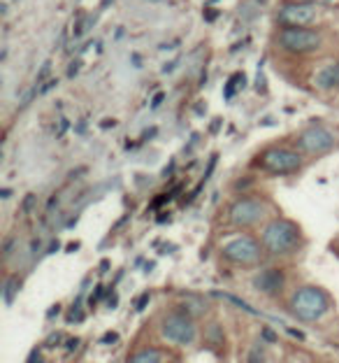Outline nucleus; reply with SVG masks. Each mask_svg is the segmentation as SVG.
I'll use <instances>...</instances> for the list:
<instances>
[{"instance_id": "20e7f679", "label": "nucleus", "mask_w": 339, "mask_h": 363, "mask_svg": "<svg viewBox=\"0 0 339 363\" xmlns=\"http://www.w3.org/2000/svg\"><path fill=\"white\" fill-rule=\"evenodd\" d=\"M260 168L272 175H291L302 168V156L286 147H270L260 154Z\"/></svg>"}, {"instance_id": "f257e3e1", "label": "nucleus", "mask_w": 339, "mask_h": 363, "mask_svg": "<svg viewBox=\"0 0 339 363\" xmlns=\"http://www.w3.org/2000/svg\"><path fill=\"white\" fill-rule=\"evenodd\" d=\"M300 240H302V233L295 221L275 219L265 226V230H263L260 245L265 247V252H270L272 257H284V254L295 252Z\"/></svg>"}, {"instance_id": "1a4fd4ad", "label": "nucleus", "mask_w": 339, "mask_h": 363, "mask_svg": "<svg viewBox=\"0 0 339 363\" xmlns=\"http://www.w3.org/2000/svg\"><path fill=\"white\" fill-rule=\"evenodd\" d=\"M314 19H316V7L311 3H288L277 14V21L284 28H307V23Z\"/></svg>"}, {"instance_id": "c9c22d12", "label": "nucleus", "mask_w": 339, "mask_h": 363, "mask_svg": "<svg viewBox=\"0 0 339 363\" xmlns=\"http://www.w3.org/2000/svg\"><path fill=\"white\" fill-rule=\"evenodd\" d=\"M117 305H119L117 294H110V308H117Z\"/></svg>"}, {"instance_id": "412c9836", "label": "nucleus", "mask_w": 339, "mask_h": 363, "mask_svg": "<svg viewBox=\"0 0 339 363\" xmlns=\"http://www.w3.org/2000/svg\"><path fill=\"white\" fill-rule=\"evenodd\" d=\"M217 161H219V156H217V154H214V156H212V159H209V166H207V170H205L202 184H205V182H207V179H209V177H212V172H214V168H217Z\"/></svg>"}, {"instance_id": "4468645a", "label": "nucleus", "mask_w": 339, "mask_h": 363, "mask_svg": "<svg viewBox=\"0 0 339 363\" xmlns=\"http://www.w3.org/2000/svg\"><path fill=\"white\" fill-rule=\"evenodd\" d=\"M244 86H246V75L244 72H235V75L226 82V86H223V98H226V101H233L237 91Z\"/></svg>"}, {"instance_id": "e433bc0d", "label": "nucleus", "mask_w": 339, "mask_h": 363, "mask_svg": "<svg viewBox=\"0 0 339 363\" xmlns=\"http://www.w3.org/2000/svg\"><path fill=\"white\" fill-rule=\"evenodd\" d=\"M307 3H311V5H328V3H333V0H307Z\"/></svg>"}, {"instance_id": "5701e85b", "label": "nucleus", "mask_w": 339, "mask_h": 363, "mask_svg": "<svg viewBox=\"0 0 339 363\" xmlns=\"http://www.w3.org/2000/svg\"><path fill=\"white\" fill-rule=\"evenodd\" d=\"M61 340H63V335H61L59 331H56L54 335H49V337H47V342H45V347H56V345H59Z\"/></svg>"}, {"instance_id": "4be33fe9", "label": "nucleus", "mask_w": 339, "mask_h": 363, "mask_svg": "<svg viewBox=\"0 0 339 363\" xmlns=\"http://www.w3.org/2000/svg\"><path fill=\"white\" fill-rule=\"evenodd\" d=\"M81 70V59H74L72 63H70V68H68V77L72 79V77H77V72Z\"/></svg>"}, {"instance_id": "aec40b11", "label": "nucleus", "mask_w": 339, "mask_h": 363, "mask_svg": "<svg viewBox=\"0 0 339 363\" xmlns=\"http://www.w3.org/2000/svg\"><path fill=\"white\" fill-rule=\"evenodd\" d=\"M54 86H59V79H56V77H52V79L47 82V84L40 86V89H38V94H40V96H45V94H49V91H52Z\"/></svg>"}, {"instance_id": "9d476101", "label": "nucleus", "mask_w": 339, "mask_h": 363, "mask_svg": "<svg viewBox=\"0 0 339 363\" xmlns=\"http://www.w3.org/2000/svg\"><path fill=\"white\" fill-rule=\"evenodd\" d=\"M284 282H286L284 272L275 270V268L263 270V272H258V275L253 277V286L258 289L260 294H270V296L279 294L281 289H284Z\"/></svg>"}, {"instance_id": "ddd939ff", "label": "nucleus", "mask_w": 339, "mask_h": 363, "mask_svg": "<svg viewBox=\"0 0 339 363\" xmlns=\"http://www.w3.org/2000/svg\"><path fill=\"white\" fill-rule=\"evenodd\" d=\"M205 301L200 298V296H193V294H188L186 298H181V312H186L188 317H200L205 315Z\"/></svg>"}, {"instance_id": "9b49d317", "label": "nucleus", "mask_w": 339, "mask_h": 363, "mask_svg": "<svg viewBox=\"0 0 339 363\" xmlns=\"http://www.w3.org/2000/svg\"><path fill=\"white\" fill-rule=\"evenodd\" d=\"M314 84L323 91H330V89H337L339 86V61L326 65L323 70L316 72V79H314Z\"/></svg>"}, {"instance_id": "f704fd0d", "label": "nucleus", "mask_w": 339, "mask_h": 363, "mask_svg": "<svg viewBox=\"0 0 339 363\" xmlns=\"http://www.w3.org/2000/svg\"><path fill=\"white\" fill-rule=\"evenodd\" d=\"M68 126H70V123H68V119H63V117H61V128H59V135H63L65 130H68Z\"/></svg>"}, {"instance_id": "393cba45", "label": "nucleus", "mask_w": 339, "mask_h": 363, "mask_svg": "<svg viewBox=\"0 0 339 363\" xmlns=\"http://www.w3.org/2000/svg\"><path fill=\"white\" fill-rule=\"evenodd\" d=\"M149 298H151V296H149V294H142V298H139V301L135 303V310H137V312H142V310L146 308Z\"/></svg>"}, {"instance_id": "2f4dec72", "label": "nucleus", "mask_w": 339, "mask_h": 363, "mask_svg": "<svg viewBox=\"0 0 339 363\" xmlns=\"http://www.w3.org/2000/svg\"><path fill=\"white\" fill-rule=\"evenodd\" d=\"M114 126H117V121H114V119H103L100 121V128H114Z\"/></svg>"}, {"instance_id": "7c9ffc66", "label": "nucleus", "mask_w": 339, "mask_h": 363, "mask_svg": "<svg viewBox=\"0 0 339 363\" xmlns=\"http://www.w3.org/2000/svg\"><path fill=\"white\" fill-rule=\"evenodd\" d=\"M249 184H251V179H239L237 184H235V189H237V191H242V189H246Z\"/></svg>"}, {"instance_id": "58836bf2", "label": "nucleus", "mask_w": 339, "mask_h": 363, "mask_svg": "<svg viewBox=\"0 0 339 363\" xmlns=\"http://www.w3.org/2000/svg\"><path fill=\"white\" fill-rule=\"evenodd\" d=\"M133 63H135V68H139V65H142V59H139V54H133Z\"/></svg>"}, {"instance_id": "c85d7f7f", "label": "nucleus", "mask_w": 339, "mask_h": 363, "mask_svg": "<svg viewBox=\"0 0 339 363\" xmlns=\"http://www.w3.org/2000/svg\"><path fill=\"white\" fill-rule=\"evenodd\" d=\"M77 345H79V340H77V337H70V340L65 342V350H68V352H72V350H77Z\"/></svg>"}, {"instance_id": "4c0bfd02", "label": "nucleus", "mask_w": 339, "mask_h": 363, "mask_svg": "<svg viewBox=\"0 0 339 363\" xmlns=\"http://www.w3.org/2000/svg\"><path fill=\"white\" fill-rule=\"evenodd\" d=\"M170 221V214H159V224H168Z\"/></svg>"}, {"instance_id": "a211bd4d", "label": "nucleus", "mask_w": 339, "mask_h": 363, "mask_svg": "<svg viewBox=\"0 0 339 363\" xmlns=\"http://www.w3.org/2000/svg\"><path fill=\"white\" fill-rule=\"evenodd\" d=\"M103 294H105V286H103V284H98V286H96V291H93V294H91V298H88V303H91V305H98V303H100V301H103Z\"/></svg>"}, {"instance_id": "ea45409f", "label": "nucleus", "mask_w": 339, "mask_h": 363, "mask_svg": "<svg viewBox=\"0 0 339 363\" xmlns=\"http://www.w3.org/2000/svg\"><path fill=\"white\" fill-rule=\"evenodd\" d=\"M219 126H221V119H217V121L212 123V133H217V130H219Z\"/></svg>"}, {"instance_id": "dca6fc26", "label": "nucleus", "mask_w": 339, "mask_h": 363, "mask_svg": "<svg viewBox=\"0 0 339 363\" xmlns=\"http://www.w3.org/2000/svg\"><path fill=\"white\" fill-rule=\"evenodd\" d=\"M16 289H19V282H16L14 277L7 279V282H5V303H7V305H10V303L14 301V291H16Z\"/></svg>"}, {"instance_id": "6ab92c4d", "label": "nucleus", "mask_w": 339, "mask_h": 363, "mask_svg": "<svg viewBox=\"0 0 339 363\" xmlns=\"http://www.w3.org/2000/svg\"><path fill=\"white\" fill-rule=\"evenodd\" d=\"M26 363H45V357H42V350H33L30 354H28V359H26Z\"/></svg>"}, {"instance_id": "2eb2a0df", "label": "nucleus", "mask_w": 339, "mask_h": 363, "mask_svg": "<svg viewBox=\"0 0 339 363\" xmlns=\"http://www.w3.org/2000/svg\"><path fill=\"white\" fill-rule=\"evenodd\" d=\"M212 296H219V298H226L228 303H233L235 305V308H239V310H244L246 312V315H251V317H265V315H263V312H258V310H255V308H251V305L249 303H244V301H239L237 298V296L235 294H228V291H214Z\"/></svg>"}, {"instance_id": "7ed1b4c3", "label": "nucleus", "mask_w": 339, "mask_h": 363, "mask_svg": "<svg viewBox=\"0 0 339 363\" xmlns=\"http://www.w3.org/2000/svg\"><path fill=\"white\" fill-rule=\"evenodd\" d=\"M161 335L172 345H193L197 337V326L195 319L188 317L186 312H172L161 321Z\"/></svg>"}, {"instance_id": "39448f33", "label": "nucleus", "mask_w": 339, "mask_h": 363, "mask_svg": "<svg viewBox=\"0 0 339 363\" xmlns=\"http://www.w3.org/2000/svg\"><path fill=\"white\" fill-rule=\"evenodd\" d=\"M221 254L237 266H255L260 261V245L251 235H237L221 247Z\"/></svg>"}, {"instance_id": "a19ab883", "label": "nucleus", "mask_w": 339, "mask_h": 363, "mask_svg": "<svg viewBox=\"0 0 339 363\" xmlns=\"http://www.w3.org/2000/svg\"><path fill=\"white\" fill-rule=\"evenodd\" d=\"M74 250H79V245H77V242H72V245H68V252H74Z\"/></svg>"}, {"instance_id": "72a5a7b5", "label": "nucleus", "mask_w": 339, "mask_h": 363, "mask_svg": "<svg viewBox=\"0 0 339 363\" xmlns=\"http://www.w3.org/2000/svg\"><path fill=\"white\" fill-rule=\"evenodd\" d=\"M172 172H175V161H172V163H170V166H168V168H165V170H163V177H170V175H172Z\"/></svg>"}, {"instance_id": "f3484780", "label": "nucleus", "mask_w": 339, "mask_h": 363, "mask_svg": "<svg viewBox=\"0 0 339 363\" xmlns=\"http://www.w3.org/2000/svg\"><path fill=\"white\" fill-rule=\"evenodd\" d=\"M49 70H52V61H45V65L42 68L38 70V77H35V89H40L42 86V82L49 77Z\"/></svg>"}, {"instance_id": "6e6552de", "label": "nucleus", "mask_w": 339, "mask_h": 363, "mask_svg": "<svg viewBox=\"0 0 339 363\" xmlns=\"http://www.w3.org/2000/svg\"><path fill=\"white\" fill-rule=\"evenodd\" d=\"M228 217L235 226H255L265 219V205L258 198H239L230 205Z\"/></svg>"}, {"instance_id": "0eeeda50", "label": "nucleus", "mask_w": 339, "mask_h": 363, "mask_svg": "<svg viewBox=\"0 0 339 363\" xmlns=\"http://www.w3.org/2000/svg\"><path fill=\"white\" fill-rule=\"evenodd\" d=\"M335 143H337V138L333 130H328L323 126H311V128H304L300 138H297V150L304 154L318 156V154H328L335 147Z\"/></svg>"}, {"instance_id": "f8f14e48", "label": "nucleus", "mask_w": 339, "mask_h": 363, "mask_svg": "<svg viewBox=\"0 0 339 363\" xmlns=\"http://www.w3.org/2000/svg\"><path fill=\"white\" fill-rule=\"evenodd\" d=\"M128 363H163V352L156 347H142L135 354H130Z\"/></svg>"}, {"instance_id": "a878e982", "label": "nucleus", "mask_w": 339, "mask_h": 363, "mask_svg": "<svg viewBox=\"0 0 339 363\" xmlns=\"http://www.w3.org/2000/svg\"><path fill=\"white\" fill-rule=\"evenodd\" d=\"M260 333H263V337H265V340H268V342H275V340H277V335H275V331H272V328H268V326H265V328H263V331H260Z\"/></svg>"}, {"instance_id": "cd10ccee", "label": "nucleus", "mask_w": 339, "mask_h": 363, "mask_svg": "<svg viewBox=\"0 0 339 363\" xmlns=\"http://www.w3.org/2000/svg\"><path fill=\"white\" fill-rule=\"evenodd\" d=\"M163 98H165L163 91H161V94H156V96H154V101H151V110H156V107H159V105L163 103Z\"/></svg>"}, {"instance_id": "423d86ee", "label": "nucleus", "mask_w": 339, "mask_h": 363, "mask_svg": "<svg viewBox=\"0 0 339 363\" xmlns=\"http://www.w3.org/2000/svg\"><path fill=\"white\" fill-rule=\"evenodd\" d=\"M277 45L291 54H307L321 47V35L311 28H281Z\"/></svg>"}, {"instance_id": "79ce46f5", "label": "nucleus", "mask_w": 339, "mask_h": 363, "mask_svg": "<svg viewBox=\"0 0 339 363\" xmlns=\"http://www.w3.org/2000/svg\"><path fill=\"white\" fill-rule=\"evenodd\" d=\"M255 3H258V5H265V3H268V0H255Z\"/></svg>"}, {"instance_id": "37998d69", "label": "nucleus", "mask_w": 339, "mask_h": 363, "mask_svg": "<svg viewBox=\"0 0 339 363\" xmlns=\"http://www.w3.org/2000/svg\"><path fill=\"white\" fill-rule=\"evenodd\" d=\"M175 363H181V361H175Z\"/></svg>"}, {"instance_id": "c756f323", "label": "nucleus", "mask_w": 339, "mask_h": 363, "mask_svg": "<svg viewBox=\"0 0 339 363\" xmlns=\"http://www.w3.org/2000/svg\"><path fill=\"white\" fill-rule=\"evenodd\" d=\"M205 19H207V21H217V19H219V12H217V10L205 12Z\"/></svg>"}, {"instance_id": "473e14b6", "label": "nucleus", "mask_w": 339, "mask_h": 363, "mask_svg": "<svg viewBox=\"0 0 339 363\" xmlns=\"http://www.w3.org/2000/svg\"><path fill=\"white\" fill-rule=\"evenodd\" d=\"M59 312H61V305H54V308L49 310V315H47V317H49V319H54L56 315H59Z\"/></svg>"}, {"instance_id": "bb28decb", "label": "nucleus", "mask_w": 339, "mask_h": 363, "mask_svg": "<svg viewBox=\"0 0 339 363\" xmlns=\"http://www.w3.org/2000/svg\"><path fill=\"white\" fill-rule=\"evenodd\" d=\"M103 342H105V345H114V342H119V333H114V331H112V333H107V335L103 337Z\"/></svg>"}, {"instance_id": "b1692460", "label": "nucleus", "mask_w": 339, "mask_h": 363, "mask_svg": "<svg viewBox=\"0 0 339 363\" xmlns=\"http://www.w3.org/2000/svg\"><path fill=\"white\" fill-rule=\"evenodd\" d=\"M33 205H35V196H33V194H28L26 198H23V212H30L33 210Z\"/></svg>"}, {"instance_id": "f03ea898", "label": "nucleus", "mask_w": 339, "mask_h": 363, "mask_svg": "<svg viewBox=\"0 0 339 363\" xmlns=\"http://www.w3.org/2000/svg\"><path fill=\"white\" fill-rule=\"evenodd\" d=\"M288 305H291V312L297 321L311 324V321H318L330 310V298L323 289L307 284V286L295 289V294L291 296V303Z\"/></svg>"}]
</instances>
